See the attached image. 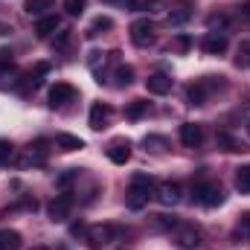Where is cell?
Listing matches in <instances>:
<instances>
[{"label": "cell", "instance_id": "33", "mask_svg": "<svg viewBox=\"0 0 250 250\" xmlns=\"http://www.w3.org/2000/svg\"><path fill=\"white\" fill-rule=\"evenodd\" d=\"M15 160V146L12 140H0V166H9Z\"/></svg>", "mask_w": 250, "mask_h": 250}, {"label": "cell", "instance_id": "17", "mask_svg": "<svg viewBox=\"0 0 250 250\" xmlns=\"http://www.w3.org/2000/svg\"><path fill=\"white\" fill-rule=\"evenodd\" d=\"M146 90L154 93V96H166V93L172 90V76H166V73H151V76L146 79Z\"/></svg>", "mask_w": 250, "mask_h": 250}, {"label": "cell", "instance_id": "2", "mask_svg": "<svg viewBox=\"0 0 250 250\" xmlns=\"http://www.w3.org/2000/svg\"><path fill=\"white\" fill-rule=\"evenodd\" d=\"M218 87H224V79H221V76H207V79L192 82V84L187 87L189 105H207L209 93H212V90H218Z\"/></svg>", "mask_w": 250, "mask_h": 250}, {"label": "cell", "instance_id": "3", "mask_svg": "<svg viewBox=\"0 0 250 250\" xmlns=\"http://www.w3.org/2000/svg\"><path fill=\"white\" fill-rule=\"evenodd\" d=\"M192 195L207 209L224 204V189H221V184H215V181H198V184H192Z\"/></svg>", "mask_w": 250, "mask_h": 250}, {"label": "cell", "instance_id": "4", "mask_svg": "<svg viewBox=\"0 0 250 250\" xmlns=\"http://www.w3.org/2000/svg\"><path fill=\"white\" fill-rule=\"evenodd\" d=\"M50 140H44V137H38V140H32L29 146H26V151H23V157L18 160V166L21 169H29V166H44L47 160H50Z\"/></svg>", "mask_w": 250, "mask_h": 250}, {"label": "cell", "instance_id": "11", "mask_svg": "<svg viewBox=\"0 0 250 250\" xmlns=\"http://www.w3.org/2000/svg\"><path fill=\"white\" fill-rule=\"evenodd\" d=\"M227 47H230V38H227L224 32H207L204 41H201V50H204L207 56H224Z\"/></svg>", "mask_w": 250, "mask_h": 250}, {"label": "cell", "instance_id": "37", "mask_svg": "<svg viewBox=\"0 0 250 250\" xmlns=\"http://www.w3.org/2000/svg\"><path fill=\"white\" fill-rule=\"evenodd\" d=\"M64 9H67V15H82L84 9H87V0H64Z\"/></svg>", "mask_w": 250, "mask_h": 250}, {"label": "cell", "instance_id": "19", "mask_svg": "<svg viewBox=\"0 0 250 250\" xmlns=\"http://www.w3.org/2000/svg\"><path fill=\"white\" fill-rule=\"evenodd\" d=\"M53 6H56V0H23L26 15H35V18H44Z\"/></svg>", "mask_w": 250, "mask_h": 250}, {"label": "cell", "instance_id": "30", "mask_svg": "<svg viewBox=\"0 0 250 250\" xmlns=\"http://www.w3.org/2000/svg\"><path fill=\"white\" fill-rule=\"evenodd\" d=\"M236 239L239 242H250V212L239 215V221H236Z\"/></svg>", "mask_w": 250, "mask_h": 250}, {"label": "cell", "instance_id": "44", "mask_svg": "<svg viewBox=\"0 0 250 250\" xmlns=\"http://www.w3.org/2000/svg\"><path fill=\"white\" fill-rule=\"evenodd\" d=\"M102 3H120V0H102Z\"/></svg>", "mask_w": 250, "mask_h": 250}, {"label": "cell", "instance_id": "9", "mask_svg": "<svg viewBox=\"0 0 250 250\" xmlns=\"http://www.w3.org/2000/svg\"><path fill=\"white\" fill-rule=\"evenodd\" d=\"M111 117H114V108H111L108 102H93L87 123H90V128H93V131H105V128L111 125Z\"/></svg>", "mask_w": 250, "mask_h": 250}, {"label": "cell", "instance_id": "42", "mask_svg": "<svg viewBox=\"0 0 250 250\" xmlns=\"http://www.w3.org/2000/svg\"><path fill=\"white\" fill-rule=\"evenodd\" d=\"M6 32H9V26H6V23H0V35H6Z\"/></svg>", "mask_w": 250, "mask_h": 250}, {"label": "cell", "instance_id": "8", "mask_svg": "<svg viewBox=\"0 0 250 250\" xmlns=\"http://www.w3.org/2000/svg\"><path fill=\"white\" fill-rule=\"evenodd\" d=\"M154 32H157V26H154V21H148V18H140V21L131 23V41H134L137 47H151L154 38H157Z\"/></svg>", "mask_w": 250, "mask_h": 250}, {"label": "cell", "instance_id": "13", "mask_svg": "<svg viewBox=\"0 0 250 250\" xmlns=\"http://www.w3.org/2000/svg\"><path fill=\"white\" fill-rule=\"evenodd\" d=\"M154 198H157L163 207H175V204L181 201V184H175V181H160V184L154 187Z\"/></svg>", "mask_w": 250, "mask_h": 250}, {"label": "cell", "instance_id": "24", "mask_svg": "<svg viewBox=\"0 0 250 250\" xmlns=\"http://www.w3.org/2000/svg\"><path fill=\"white\" fill-rule=\"evenodd\" d=\"M21 248V233L18 230H0V250H18Z\"/></svg>", "mask_w": 250, "mask_h": 250}, {"label": "cell", "instance_id": "1", "mask_svg": "<svg viewBox=\"0 0 250 250\" xmlns=\"http://www.w3.org/2000/svg\"><path fill=\"white\" fill-rule=\"evenodd\" d=\"M154 178L151 175H146V172H137L134 178H131V184H128V192H125V204H128V209H143L146 204H148V198L154 195Z\"/></svg>", "mask_w": 250, "mask_h": 250}, {"label": "cell", "instance_id": "16", "mask_svg": "<svg viewBox=\"0 0 250 250\" xmlns=\"http://www.w3.org/2000/svg\"><path fill=\"white\" fill-rule=\"evenodd\" d=\"M181 143H184L187 148H201V143H204V128L198 123H184L181 125Z\"/></svg>", "mask_w": 250, "mask_h": 250}, {"label": "cell", "instance_id": "25", "mask_svg": "<svg viewBox=\"0 0 250 250\" xmlns=\"http://www.w3.org/2000/svg\"><path fill=\"white\" fill-rule=\"evenodd\" d=\"M114 79H117V87H128V84L134 82V67H131V64H117Z\"/></svg>", "mask_w": 250, "mask_h": 250}, {"label": "cell", "instance_id": "36", "mask_svg": "<svg viewBox=\"0 0 250 250\" xmlns=\"http://www.w3.org/2000/svg\"><path fill=\"white\" fill-rule=\"evenodd\" d=\"M181 221L175 218V215H154V227L157 230H175Z\"/></svg>", "mask_w": 250, "mask_h": 250}, {"label": "cell", "instance_id": "5", "mask_svg": "<svg viewBox=\"0 0 250 250\" xmlns=\"http://www.w3.org/2000/svg\"><path fill=\"white\" fill-rule=\"evenodd\" d=\"M47 73H50V62H38L29 73H23V76H21V82H18V87H15V90H18L21 96L35 93V90L44 84V76H47Z\"/></svg>", "mask_w": 250, "mask_h": 250}, {"label": "cell", "instance_id": "15", "mask_svg": "<svg viewBox=\"0 0 250 250\" xmlns=\"http://www.w3.org/2000/svg\"><path fill=\"white\" fill-rule=\"evenodd\" d=\"M76 99V87L70 84V82H56L53 87H50V105L53 108H64L67 102H73Z\"/></svg>", "mask_w": 250, "mask_h": 250}, {"label": "cell", "instance_id": "6", "mask_svg": "<svg viewBox=\"0 0 250 250\" xmlns=\"http://www.w3.org/2000/svg\"><path fill=\"white\" fill-rule=\"evenodd\" d=\"M114 239H117V227H114V224H93V227H87V233H84V245L90 250L108 248Z\"/></svg>", "mask_w": 250, "mask_h": 250}, {"label": "cell", "instance_id": "10", "mask_svg": "<svg viewBox=\"0 0 250 250\" xmlns=\"http://www.w3.org/2000/svg\"><path fill=\"white\" fill-rule=\"evenodd\" d=\"M175 242L184 250L198 248L201 245V227H195V224H178L175 227Z\"/></svg>", "mask_w": 250, "mask_h": 250}, {"label": "cell", "instance_id": "21", "mask_svg": "<svg viewBox=\"0 0 250 250\" xmlns=\"http://www.w3.org/2000/svg\"><path fill=\"white\" fill-rule=\"evenodd\" d=\"M143 146H146V151L160 154V151H166V148H169V140H166V137H160V134H146Z\"/></svg>", "mask_w": 250, "mask_h": 250}, {"label": "cell", "instance_id": "31", "mask_svg": "<svg viewBox=\"0 0 250 250\" xmlns=\"http://www.w3.org/2000/svg\"><path fill=\"white\" fill-rule=\"evenodd\" d=\"M227 23H230V18H227V15H221V12L207 18V29H209V32H224V29H227Z\"/></svg>", "mask_w": 250, "mask_h": 250}, {"label": "cell", "instance_id": "22", "mask_svg": "<svg viewBox=\"0 0 250 250\" xmlns=\"http://www.w3.org/2000/svg\"><path fill=\"white\" fill-rule=\"evenodd\" d=\"M215 143H218L221 151H242V143H239L233 134H227V131H218V134H215Z\"/></svg>", "mask_w": 250, "mask_h": 250}, {"label": "cell", "instance_id": "12", "mask_svg": "<svg viewBox=\"0 0 250 250\" xmlns=\"http://www.w3.org/2000/svg\"><path fill=\"white\" fill-rule=\"evenodd\" d=\"M120 59V53L117 50H111V53H90V59H87V67L93 70V76H96V82L102 84L105 82V67L111 62H117Z\"/></svg>", "mask_w": 250, "mask_h": 250}, {"label": "cell", "instance_id": "27", "mask_svg": "<svg viewBox=\"0 0 250 250\" xmlns=\"http://www.w3.org/2000/svg\"><path fill=\"white\" fill-rule=\"evenodd\" d=\"M236 189H239L242 195H250V163L236 169Z\"/></svg>", "mask_w": 250, "mask_h": 250}, {"label": "cell", "instance_id": "7", "mask_svg": "<svg viewBox=\"0 0 250 250\" xmlns=\"http://www.w3.org/2000/svg\"><path fill=\"white\" fill-rule=\"evenodd\" d=\"M73 207H76V198H73V192H62V195H56L53 201H50V207H47V212H50V221H67L70 218V212H73Z\"/></svg>", "mask_w": 250, "mask_h": 250}, {"label": "cell", "instance_id": "32", "mask_svg": "<svg viewBox=\"0 0 250 250\" xmlns=\"http://www.w3.org/2000/svg\"><path fill=\"white\" fill-rule=\"evenodd\" d=\"M128 9L131 12H154V9H160V0H128Z\"/></svg>", "mask_w": 250, "mask_h": 250}, {"label": "cell", "instance_id": "28", "mask_svg": "<svg viewBox=\"0 0 250 250\" xmlns=\"http://www.w3.org/2000/svg\"><path fill=\"white\" fill-rule=\"evenodd\" d=\"M108 29H114V21H111L108 15H99V18L90 23V32H87V35H90V38H96L99 32H108Z\"/></svg>", "mask_w": 250, "mask_h": 250}, {"label": "cell", "instance_id": "38", "mask_svg": "<svg viewBox=\"0 0 250 250\" xmlns=\"http://www.w3.org/2000/svg\"><path fill=\"white\" fill-rule=\"evenodd\" d=\"M73 181H79V169H67L62 178H59V187H62L64 192H70V184H73Z\"/></svg>", "mask_w": 250, "mask_h": 250}, {"label": "cell", "instance_id": "29", "mask_svg": "<svg viewBox=\"0 0 250 250\" xmlns=\"http://www.w3.org/2000/svg\"><path fill=\"white\" fill-rule=\"evenodd\" d=\"M236 67L239 70H250V41H242L236 50Z\"/></svg>", "mask_w": 250, "mask_h": 250}, {"label": "cell", "instance_id": "45", "mask_svg": "<svg viewBox=\"0 0 250 250\" xmlns=\"http://www.w3.org/2000/svg\"><path fill=\"white\" fill-rule=\"evenodd\" d=\"M248 137H250V120H248Z\"/></svg>", "mask_w": 250, "mask_h": 250}, {"label": "cell", "instance_id": "23", "mask_svg": "<svg viewBox=\"0 0 250 250\" xmlns=\"http://www.w3.org/2000/svg\"><path fill=\"white\" fill-rule=\"evenodd\" d=\"M169 50H172V53H178V56H184V53L192 50V38H189L187 32H178V35L169 41Z\"/></svg>", "mask_w": 250, "mask_h": 250}, {"label": "cell", "instance_id": "20", "mask_svg": "<svg viewBox=\"0 0 250 250\" xmlns=\"http://www.w3.org/2000/svg\"><path fill=\"white\" fill-rule=\"evenodd\" d=\"M56 146H59L62 151H82V148H84V140H82V137H73V134H59V137H56Z\"/></svg>", "mask_w": 250, "mask_h": 250}, {"label": "cell", "instance_id": "14", "mask_svg": "<svg viewBox=\"0 0 250 250\" xmlns=\"http://www.w3.org/2000/svg\"><path fill=\"white\" fill-rule=\"evenodd\" d=\"M108 160L117 163V166H125V163L131 160V140H128V137L111 140V146H108Z\"/></svg>", "mask_w": 250, "mask_h": 250}, {"label": "cell", "instance_id": "18", "mask_svg": "<svg viewBox=\"0 0 250 250\" xmlns=\"http://www.w3.org/2000/svg\"><path fill=\"white\" fill-rule=\"evenodd\" d=\"M62 29V18L59 15H44V18H38V23H35V35L38 38H47V35H53V32H59Z\"/></svg>", "mask_w": 250, "mask_h": 250}, {"label": "cell", "instance_id": "43", "mask_svg": "<svg viewBox=\"0 0 250 250\" xmlns=\"http://www.w3.org/2000/svg\"><path fill=\"white\" fill-rule=\"evenodd\" d=\"M32 250H50V248H41V245H38V248H32Z\"/></svg>", "mask_w": 250, "mask_h": 250}, {"label": "cell", "instance_id": "41", "mask_svg": "<svg viewBox=\"0 0 250 250\" xmlns=\"http://www.w3.org/2000/svg\"><path fill=\"white\" fill-rule=\"evenodd\" d=\"M239 12H242V18H245V21H250V0L242 6V9H239Z\"/></svg>", "mask_w": 250, "mask_h": 250}, {"label": "cell", "instance_id": "34", "mask_svg": "<svg viewBox=\"0 0 250 250\" xmlns=\"http://www.w3.org/2000/svg\"><path fill=\"white\" fill-rule=\"evenodd\" d=\"M70 41H73V29H59L53 38V50H67Z\"/></svg>", "mask_w": 250, "mask_h": 250}, {"label": "cell", "instance_id": "40", "mask_svg": "<svg viewBox=\"0 0 250 250\" xmlns=\"http://www.w3.org/2000/svg\"><path fill=\"white\" fill-rule=\"evenodd\" d=\"M84 233H87V227H84V224H82V221H79V224H73V227H70V236H84Z\"/></svg>", "mask_w": 250, "mask_h": 250}, {"label": "cell", "instance_id": "26", "mask_svg": "<svg viewBox=\"0 0 250 250\" xmlns=\"http://www.w3.org/2000/svg\"><path fill=\"white\" fill-rule=\"evenodd\" d=\"M148 108H151V105H148L146 99H134V102L125 108V117H128V120H140V117L148 114Z\"/></svg>", "mask_w": 250, "mask_h": 250}, {"label": "cell", "instance_id": "39", "mask_svg": "<svg viewBox=\"0 0 250 250\" xmlns=\"http://www.w3.org/2000/svg\"><path fill=\"white\" fill-rule=\"evenodd\" d=\"M12 67H15V53L12 50H0V73H6Z\"/></svg>", "mask_w": 250, "mask_h": 250}, {"label": "cell", "instance_id": "35", "mask_svg": "<svg viewBox=\"0 0 250 250\" xmlns=\"http://www.w3.org/2000/svg\"><path fill=\"white\" fill-rule=\"evenodd\" d=\"M189 15H192V12H189L187 6H178V12H169L166 23H169V26H178V23H184V21H189Z\"/></svg>", "mask_w": 250, "mask_h": 250}]
</instances>
